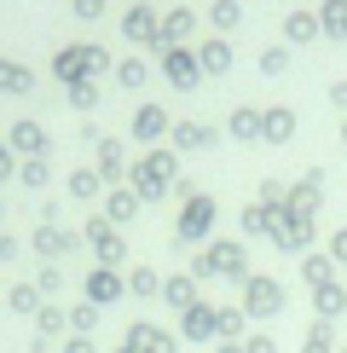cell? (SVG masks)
I'll use <instances>...</instances> for the list:
<instances>
[{
    "label": "cell",
    "instance_id": "4",
    "mask_svg": "<svg viewBox=\"0 0 347 353\" xmlns=\"http://www.w3.org/2000/svg\"><path fill=\"white\" fill-rule=\"evenodd\" d=\"M209 330H220V319H214L209 307H185V336H197V342H202Z\"/></svg>",
    "mask_w": 347,
    "mask_h": 353
},
{
    "label": "cell",
    "instance_id": "12",
    "mask_svg": "<svg viewBox=\"0 0 347 353\" xmlns=\"http://www.w3.org/2000/svg\"><path fill=\"white\" fill-rule=\"evenodd\" d=\"M341 353H347V347H341Z\"/></svg>",
    "mask_w": 347,
    "mask_h": 353
},
{
    "label": "cell",
    "instance_id": "1",
    "mask_svg": "<svg viewBox=\"0 0 347 353\" xmlns=\"http://www.w3.org/2000/svg\"><path fill=\"white\" fill-rule=\"evenodd\" d=\"M209 220H214V203L209 197H191V203H185V214H180V238H202Z\"/></svg>",
    "mask_w": 347,
    "mask_h": 353
},
{
    "label": "cell",
    "instance_id": "5",
    "mask_svg": "<svg viewBox=\"0 0 347 353\" xmlns=\"http://www.w3.org/2000/svg\"><path fill=\"white\" fill-rule=\"evenodd\" d=\"M134 134H139V139H156V134H162V110H139Z\"/></svg>",
    "mask_w": 347,
    "mask_h": 353
},
{
    "label": "cell",
    "instance_id": "9",
    "mask_svg": "<svg viewBox=\"0 0 347 353\" xmlns=\"http://www.w3.org/2000/svg\"><path fill=\"white\" fill-rule=\"evenodd\" d=\"M307 353H330V330H313V342H307Z\"/></svg>",
    "mask_w": 347,
    "mask_h": 353
},
{
    "label": "cell",
    "instance_id": "11",
    "mask_svg": "<svg viewBox=\"0 0 347 353\" xmlns=\"http://www.w3.org/2000/svg\"><path fill=\"white\" fill-rule=\"evenodd\" d=\"M220 353H243V347H220Z\"/></svg>",
    "mask_w": 347,
    "mask_h": 353
},
{
    "label": "cell",
    "instance_id": "6",
    "mask_svg": "<svg viewBox=\"0 0 347 353\" xmlns=\"http://www.w3.org/2000/svg\"><path fill=\"white\" fill-rule=\"evenodd\" d=\"M168 301H180V307H191V284H185V278H174V284H168Z\"/></svg>",
    "mask_w": 347,
    "mask_h": 353
},
{
    "label": "cell",
    "instance_id": "10",
    "mask_svg": "<svg viewBox=\"0 0 347 353\" xmlns=\"http://www.w3.org/2000/svg\"><path fill=\"white\" fill-rule=\"evenodd\" d=\"M243 353H272V342H266V336H255V342L243 347Z\"/></svg>",
    "mask_w": 347,
    "mask_h": 353
},
{
    "label": "cell",
    "instance_id": "3",
    "mask_svg": "<svg viewBox=\"0 0 347 353\" xmlns=\"http://www.w3.org/2000/svg\"><path fill=\"white\" fill-rule=\"evenodd\" d=\"M168 174H174V163H168V157H151V163L139 168V191H151V197H156V191L168 185Z\"/></svg>",
    "mask_w": 347,
    "mask_h": 353
},
{
    "label": "cell",
    "instance_id": "7",
    "mask_svg": "<svg viewBox=\"0 0 347 353\" xmlns=\"http://www.w3.org/2000/svg\"><path fill=\"white\" fill-rule=\"evenodd\" d=\"M289 128H295V122H289V116H266V139H284Z\"/></svg>",
    "mask_w": 347,
    "mask_h": 353
},
{
    "label": "cell",
    "instance_id": "8",
    "mask_svg": "<svg viewBox=\"0 0 347 353\" xmlns=\"http://www.w3.org/2000/svg\"><path fill=\"white\" fill-rule=\"evenodd\" d=\"M336 307H347V301L336 296V290H318V313H336Z\"/></svg>",
    "mask_w": 347,
    "mask_h": 353
},
{
    "label": "cell",
    "instance_id": "2",
    "mask_svg": "<svg viewBox=\"0 0 347 353\" xmlns=\"http://www.w3.org/2000/svg\"><path fill=\"white\" fill-rule=\"evenodd\" d=\"M243 301H249V313H260V319H266V313H278V307H284L278 284H266V278H255V284H249V296H243Z\"/></svg>",
    "mask_w": 347,
    "mask_h": 353
}]
</instances>
